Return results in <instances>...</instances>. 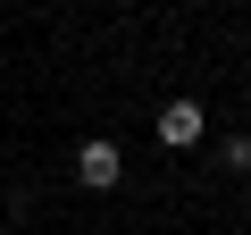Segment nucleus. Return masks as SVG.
Instances as JSON below:
<instances>
[{"label": "nucleus", "mask_w": 251, "mask_h": 235, "mask_svg": "<svg viewBox=\"0 0 251 235\" xmlns=\"http://www.w3.org/2000/svg\"><path fill=\"white\" fill-rule=\"evenodd\" d=\"M201 126H209V109H201V101H168V109H159V143H168V151L201 143Z\"/></svg>", "instance_id": "nucleus-2"}, {"label": "nucleus", "mask_w": 251, "mask_h": 235, "mask_svg": "<svg viewBox=\"0 0 251 235\" xmlns=\"http://www.w3.org/2000/svg\"><path fill=\"white\" fill-rule=\"evenodd\" d=\"M117 176H126V160H117V143H100V135H92V143L75 151V185H84V193H109Z\"/></svg>", "instance_id": "nucleus-1"}]
</instances>
